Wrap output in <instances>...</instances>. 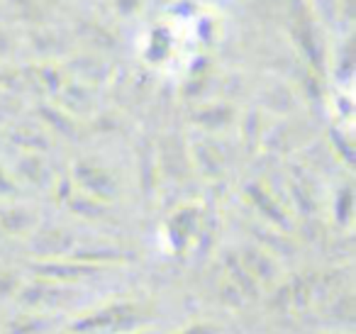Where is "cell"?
I'll return each instance as SVG.
<instances>
[{
  "label": "cell",
  "instance_id": "2",
  "mask_svg": "<svg viewBox=\"0 0 356 334\" xmlns=\"http://www.w3.org/2000/svg\"><path fill=\"white\" fill-rule=\"evenodd\" d=\"M51 319L44 315H30V317H15L8 324V334H51Z\"/></svg>",
  "mask_w": 356,
  "mask_h": 334
},
{
  "label": "cell",
  "instance_id": "1",
  "mask_svg": "<svg viewBox=\"0 0 356 334\" xmlns=\"http://www.w3.org/2000/svg\"><path fill=\"white\" fill-rule=\"evenodd\" d=\"M149 312L147 308L129 300L110 303L103 308H95L86 312L83 317L74 319L69 324L71 334H132L139 327H144Z\"/></svg>",
  "mask_w": 356,
  "mask_h": 334
},
{
  "label": "cell",
  "instance_id": "3",
  "mask_svg": "<svg viewBox=\"0 0 356 334\" xmlns=\"http://www.w3.org/2000/svg\"><path fill=\"white\" fill-rule=\"evenodd\" d=\"M178 334H220V329L213 322H195L188 324L186 329H181Z\"/></svg>",
  "mask_w": 356,
  "mask_h": 334
}]
</instances>
